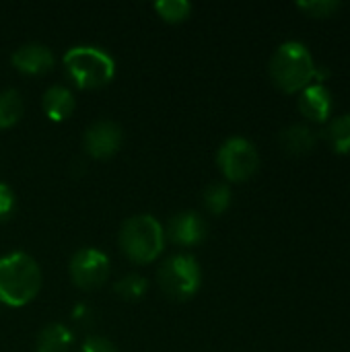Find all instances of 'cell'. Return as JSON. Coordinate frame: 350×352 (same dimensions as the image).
Returning a JSON list of instances; mask_svg holds the SVG:
<instances>
[{"mask_svg":"<svg viewBox=\"0 0 350 352\" xmlns=\"http://www.w3.org/2000/svg\"><path fill=\"white\" fill-rule=\"evenodd\" d=\"M41 105H43V111L45 116L52 120V122H64L72 116L74 111V95L68 87L64 85H52L45 89L43 97H41Z\"/></svg>","mask_w":350,"mask_h":352,"instance_id":"cell-13","label":"cell"},{"mask_svg":"<svg viewBox=\"0 0 350 352\" xmlns=\"http://www.w3.org/2000/svg\"><path fill=\"white\" fill-rule=\"evenodd\" d=\"M80 352H118L111 340L103 338V336H89L83 344Z\"/></svg>","mask_w":350,"mask_h":352,"instance_id":"cell-22","label":"cell"},{"mask_svg":"<svg viewBox=\"0 0 350 352\" xmlns=\"http://www.w3.org/2000/svg\"><path fill=\"white\" fill-rule=\"evenodd\" d=\"M270 78L285 93H297L311 85L318 74L311 52L301 41H285L270 58Z\"/></svg>","mask_w":350,"mask_h":352,"instance_id":"cell-2","label":"cell"},{"mask_svg":"<svg viewBox=\"0 0 350 352\" xmlns=\"http://www.w3.org/2000/svg\"><path fill=\"white\" fill-rule=\"evenodd\" d=\"M118 241L128 260L134 264H149L163 254L165 229L151 214H134L122 223Z\"/></svg>","mask_w":350,"mask_h":352,"instance_id":"cell-3","label":"cell"},{"mask_svg":"<svg viewBox=\"0 0 350 352\" xmlns=\"http://www.w3.org/2000/svg\"><path fill=\"white\" fill-rule=\"evenodd\" d=\"M83 144L93 159H109L122 146V128L111 120H97L87 128Z\"/></svg>","mask_w":350,"mask_h":352,"instance_id":"cell-8","label":"cell"},{"mask_svg":"<svg viewBox=\"0 0 350 352\" xmlns=\"http://www.w3.org/2000/svg\"><path fill=\"white\" fill-rule=\"evenodd\" d=\"M202 202L204 208L210 214H223L231 206V188L223 182H212L204 188L202 192Z\"/></svg>","mask_w":350,"mask_h":352,"instance_id":"cell-16","label":"cell"},{"mask_svg":"<svg viewBox=\"0 0 350 352\" xmlns=\"http://www.w3.org/2000/svg\"><path fill=\"white\" fill-rule=\"evenodd\" d=\"M25 111L23 95L17 89L0 91V128H12Z\"/></svg>","mask_w":350,"mask_h":352,"instance_id":"cell-15","label":"cell"},{"mask_svg":"<svg viewBox=\"0 0 350 352\" xmlns=\"http://www.w3.org/2000/svg\"><path fill=\"white\" fill-rule=\"evenodd\" d=\"M157 280L161 291L175 299L188 301L192 299L202 285V270L194 256L190 254H171L159 268Z\"/></svg>","mask_w":350,"mask_h":352,"instance_id":"cell-5","label":"cell"},{"mask_svg":"<svg viewBox=\"0 0 350 352\" xmlns=\"http://www.w3.org/2000/svg\"><path fill=\"white\" fill-rule=\"evenodd\" d=\"M17 208V196L8 184L0 182V221H8Z\"/></svg>","mask_w":350,"mask_h":352,"instance_id":"cell-21","label":"cell"},{"mask_svg":"<svg viewBox=\"0 0 350 352\" xmlns=\"http://www.w3.org/2000/svg\"><path fill=\"white\" fill-rule=\"evenodd\" d=\"M278 142H281V146H283V151L287 155L303 157V155H307V153H311L316 148L318 134L307 124H291V126L281 130Z\"/></svg>","mask_w":350,"mask_h":352,"instance_id":"cell-12","label":"cell"},{"mask_svg":"<svg viewBox=\"0 0 350 352\" xmlns=\"http://www.w3.org/2000/svg\"><path fill=\"white\" fill-rule=\"evenodd\" d=\"M109 270H111L109 258L95 248L78 250L68 264L72 283L83 291H93L105 285V280L109 278Z\"/></svg>","mask_w":350,"mask_h":352,"instance_id":"cell-7","label":"cell"},{"mask_svg":"<svg viewBox=\"0 0 350 352\" xmlns=\"http://www.w3.org/2000/svg\"><path fill=\"white\" fill-rule=\"evenodd\" d=\"M206 233H208V225L204 217H200L196 210H184V212L173 214L165 229V237L171 243L184 245V248L202 243Z\"/></svg>","mask_w":350,"mask_h":352,"instance_id":"cell-9","label":"cell"},{"mask_svg":"<svg viewBox=\"0 0 350 352\" xmlns=\"http://www.w3.org/2000/svg\"><path fill=\"white\" fill-rule=\"evenodd\" d=\"M10 62L19 72L29 76H39L54 68V54L47 45L31 41L17 47L10 56Z\"/></svg>","mask_w":350,"mask_h":352,"instance_id":"cell-10","label":"cell"},{"mask_svg":"<svg viewBox=\"0 0 350 352\" xmlns=\"http://www.w3.org/2000/svg\"><path fill=\"white\" fill-rule=\"evenodd\" d=\"M217 165L229 182H245L258 171L260 155L252 140L243 136H231L221 144L217 153Z\"/></svg>","mask_w":350,"mask_h":352,"instance_id":"cell-6","label":"cell"},{"mask_svg":"<svg viewBox=\"0 0 350 352\" xmlns=\"http://www.w3.org/2000/svg\"><path fill=\"white\" fill-rule=\"evenodd\" d=\"M155 10L167 23H179L192 14V4L188 0H159L155 2Z\"/></svg>","mask_w":350,"mask_h":352,"instance_id":"cell-19","label":"cell"},{"mask_svg":"<svg viewBox=\"0 0 350 352\" xmlns=\"http://www.w3.org/2000/svg\"><path fill=\"white\" fill-rule=\"evenodd\" d=\"M326 138L330 142V146L340 153V155H349L350 153V113L334 118L328 128H326Z\"/></svg>","mask_w":350,"mask_h":352,"instance_id":"cell-17","label":"cell"},{"mask_svg":"<svg viewBox=\"0 0 350 352\" xmlns=\"http://www.w3.org/2000/svg\"><path fill=\"white\" fill-rule=\"evenodd\" d=\"M74 338L72 332L64 324H47L39 330L35 338V351L37 352H68Z\"/></svg>","mask_w":350,"mask_h":352,"instance_id":"cell-14","label":"cell"},{"mask_svg":"<svg viewBox=\"0 0 350 352\" xmlns=\"http://www.w3.org/2000/svg\"><path fill=\"white\" fill-rule=\"evenodd\" d=\"M299 109L311 122H326L332 113V93L326 85L314 82L301 91Z\"/></svg>","mask_w":350,"mask_h":352,"instance_id":"cell-11","label":"cell"},{"mask_svg":"<svg viewBox=\"0 0 350 352\" xmlns=\"http://www.w3.org/2000/svg\"><path fill=\"white\" fill-rule=\"evenodd\" d=\"M64 66L70 80L80 89H97L107 85L116 74L113 58L95 45H76L64 54Z\"/></svg>","mask_w":350,"mask_h":352,"instance_id":"cell-4","label":"cell"},{"mask_svg":"<svg viewBox=\"0 0 350 352\" xmlns=\"http://www.w3.org/2000/svg\"><path fill=\"white\" fill-rule=\"evenodd\" d=\"M41 289L39 264L25 252H12L0 258V303L23 307L37 297Z\"/></svg>","mask_w":350,"mask_h":352,"instance_id":"cell-1","label":"cell"},{"mask_svg":"<svg viewBox=\"0 0 350 352\" xmlns=\"http://www.w3.org/2000/svg\"><path fill=\"white\" fill-rule=\"evenodd\" d=\"M116 293L126 299V301H138L146 295L149 291V280L140 274H126L124 278H120L116 283Z\"/></svg>","mask_w":350,"mask_h":352,"instance_id":"cell-18","label":"cell"},{"mask_svg":"<svg viewBox=\"0 0 350 352\" xmlns=\"http://www.w3.org/2000/svg\"><path fill=\"white\" fill-rule=\"evenodd\" d=\"M297 6L316 19H328L340 8V2H336V0H311V2H299Z\"/></svg>","mask_w":350,"mask_h":352,"instance_id":"cell-20","label":"cell"}]
</instances>
